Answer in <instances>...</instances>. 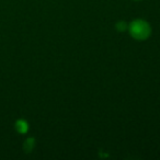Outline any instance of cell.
<instances>
[{
	"label": "cell",
	"instance_id": "cell-2",
	"mask_svg": "<svg viewBox=\"0 0 160 160\" xmlns=\"http://www.w3.org/2000/svg\"><path fill=\"white\" fill-rule=\"evenodd\" d=\"M16 125H17V129H18L20 133H25V132L28 131V123L25 122V121H22V120L18 121Z\"/></svg>",
	"mask_w": 160,
	"mask_h": 160
},
{
	"label": "cell",
	"instance_id": "cell-1",
	"mask_svg": "<svg viewBox=\"0 0 160 160\" xmlns=\"http://www.w3.org/2000/svg\"><path fill=\"white\" fill-rule=\"evenodd\" d=\"M128 31L131 33L132 38L138 41L147 40L151 33L149 23L146 22L145 20H142V19L132 21L131 24L128 25Z\"/></svg>",
	"mask_w": 160,
	"mask_h": 160
},
{
	"label": "cell",
	"instance_id": "cell-4",
	"mask_svg": "<svg viewBox=\"0 0 160 160\" xmlns=\"http://www.w3.org/2000/svg\"><path fill=\"white\" fill-rule=\"evenodd\" d=\"M126 29H127V24L125 22H123V21H121V22H118V24H116V30H118V31L123 32Z\"/></svg>",
	"mask_w": 160,
	"mask_h": 160
},
{
	"label": "cell",
	"instance_id": "cell-3",
	"mask_svg": "<svg viewBox=\"0 0 160 160\" xmlns=\"http://www.w3.org/2000/svg\"><path fill=\"white\" fill-rule=\"evenodd\" d=\"M33 146H34V139H33V138H29V139L25 142V145H24L25 150L31 151L32 148H33Z\"/></svg>",
	"mask_w": 160,
	"mask_h": 160
}]
</instances>
